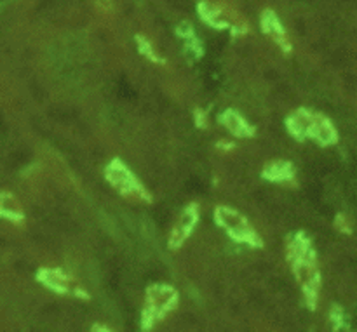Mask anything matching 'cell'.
Returning a JSON list of instances; mask_svg holds the SVG:
<instances>
[{"mask_svg": "<svg viewBox=\"0 0 357 332\" xmlns=\"http://www.w3.org/2000/svg\"><path fill=\"white\" fill-rule=\"evenodd\" d=\"M220 124H222L230 134L236 136V138L239 139L253 138L255 136L253 125H251L250 122L239 113V111L232 110V108H229V110H225L222 115H220Z\"/></svg>", "mask_w": 357, "mask_h": 332, "instance_id": "10", "label": "cell"}, {"mask_svg": "<svg viewBox=\"0 0 357 332\" xmlns=\"http://www.w3.org/2000/svg\"><path fill=\"white\" fill-rule=\"evenodd\" d=\"M194 122L199 129L208 127V113L202 108H195L194 110Z\"/></svg>", "mask_w": 357, "mask_h": 332, "instance_id": "18", "label": "cell"}, {"mask_svg": "<svg viewBox=\"0 0 357 332\" xmlns=\"http://www.w3.org/2000/svg\"><path fill=\"white\" fill-rule=\"evenodd\" d=\"M0 216L10 223L24 221V212L21 209L20 202L9 191H2V195H0Z\"/></svg>", "mask_w": 357, "mask_h": 332, "instance_id": "12", "label": "cell"}, {"mask_svg": "<svg viewBox=\"0 0 357 332\" xmlns=\"http://www.w3.org/2000/svg\"><path fill=\"white\" fill-rule=\"evenodd\" d=\"M197 13H199V17H201L206 24H209L211 28H215V30H218V31L230 30L232 31L234 37H239V35L246 33V30H239L237 26L230 24L229 21L222 16V10H220V7L213 6V3L206 2V0L199 2Z\"/></svg>", "mask_w": 357, "mask_h": 332, "instance_id": "9", "label": "cell"}, {"mask_svg": "<svg viewBox=\"0 0 357 332\" xmlns=\"http://www.w3.org/2000/svg\"><path fill=\"white\" fill-rule=\"evenodd\" d=\"M261 177L268 183H295L296 171L295 166L288 160H274L264 167Z\"/></svg>", "mask_w": 357, "mask_h": 332, "instance_id": "11", "label": "cell"}, {"mask_svg": "<svg viewBox=\"0 0 357 332\" xmlns=\"http://www.w3.org/2000/svg\"><path fill=\"white\" fill-rule=\"evenodd\" d=\"M73 296H77V298H80V299H89L91 296L87 294V291H84L82 287H73Z\"/></svg>", "mask_w": 357, "mask_h": 332, "instance_id": "19", "label": "cell"}, {"mask_svg": "<svg viewBox=\"0 0 357 332\" xmlns=\"http://www.w3.org/2000/svg\"><path fill=\"white\" fill-rule=\"evenodd\" d=\"M37 280L49 291L56 292L59 296L73 294V289L70 285V277L61 270V268H42L37 271Z\"/></svg>", "mask_w": 357, "mask_h": 332, "instance_id": "8", "label": "cell"}, {"mask_svg": "<svg viewBox=\"0 0 357 332\" xmlns=\"http://www.w3.org/2000/svg\"><path fill=\"white\" fill-rule=\"evenodd\" d=\"M330 320H331V324H333L335 331H342V329H347L349 327L347 317H345V312L340 308V306H333V308H331Z\"/></svg>", "mask_w": 357, "mask_h": 332, "instance_id": "15", "label": "cell"}, {"mask_svg": "<svg viewBox=\"0 0 357 332\" xmlns=\"http://www.w3.org/2000/svg\"><path fill=\"white\" fill-rule=\"evenodd\" d=\"M93 331H112L110 327H105V326H94Z\"/></svg>", "mask_w": 357, "mask_h": 332, "instance_id": "21", "label": "cell"}, {"mask_svg": "<svg viewBox=\"0 0 357 332\" xmlns=\"http://www.w3.org/2000/svg\"><path fill=\"white\" fill-rule=\"evenodd\" d=\"M105 177L124 197H136L139 200L152 202V197L142 184V181L121 159H114L108 164L107 169H105Z\"/></svg>", "mask_w": 357, "mask_h": 332, "instance_id": "5", "label": "cell"}, {"mask_svg": "<svg viewBox=\"0 0 357 332\" xmlns=\"http://www.w3.org/2000/svg\"><path fill=\"white\" fill-rule=\"evenodd\" d=\"M335 228L340 230L345 235H351L352 233V226L351 223H349V219L345 218V214H338L337 218H335Z\"/></svg>", "mask_w": 357, "mask_h": 332, "instance_id": "17", "label": "cell"}, {"mask_svg": "<svg viewBox=\"0 0 357 332\" xmlns=\"http://www.w3.org/2000/svg\"><path fill=\"white\" fill-rule=\"evenodd\" d=\"M260 24H261V31H264L265 35H268V37H271L272 40L282 49V52H286V54L291 52L293 47L288 40V35H286L284 26H282L281 19H279L278 14H275L274 10L265 9L264 13H261Z\"/></svg>", "mask_w": 357, "mask_h": 332, "instance_id": "7", "label": "cell"}, {"mask_svg": "<svg viewBox=\"0 0 357 332\" xmlns=\"http://www.w3.org/2000/svg\"><path fill=\"white\" fill-rule=\"evenodd\" d=\"M183 54L187 56L188 59H192V61H199V59L204 56V47H202V42L199 40L197 35H194V37L185 40Z\"/></svg>", "mask_w": 357, "mask_h": 332, "instance_id": "14", "label": "cell"}, {"mask_svg": "<svg viewBox=\"0 0 357 332\" xmlns=\"http://www.w3.org/2000/svg\"><path fill=\"white\" fill-rule=\"evenodd\" d=\"M176 35L181 38V40H187V38L194 37L195 30H194V26H192L190 21H183V23L178 24V26H176Z\"/></svg>", "mask_w": 357, "mask_h": 332, "instance_id": "16", "label": "cell"}, {"mask_svg": "<svg viewBox=\"0 0 357 332\" xmlns=\"http://www.w3.org/2000/svg\"><path fill=\"white\" fill-rule=\"evenodd\" d=\"M178 292L176 289L167 284H153L146 289L145 308L142 312V326L143 331H150L155 324L166 319L171 312L178 306Z\"/></svg>", "mask_w": 357, "mask_h": 332, "instance_id": "3", "label": "cell"}, {"mask_svg": "<svg viewBox=\"0 0 357 332\" xmlns=\"http://www.w3.org/2000/svg\"><path fill=\"white\" fill-rule=\"evenodd\" d=\"M215 221L220 228H223L229 233V237L234 242L246 244V246L255 247V249H261L264 247L260 235L255 232L250 221L239 211H236V209L227 207V205H218L215 209Z\"/></svg>", "mask_w": 357, "mask_h": 332, "instance_id": "4", "label": "cell"}, {"mask_svg": "<svg viewBox=\"0 0 357 332\" xmlns=\"http://www.w3.org/2000/svg\"><path fill=\"white\" fill-rule=\"evenodd\" d=\"M286 129L296 141L312 139L319 146H331L338 143V132L333 122L323 113H316L307 108H298L286 118Z\"/></svg>", "mask_w": 357, "mask_h": 332, "instance_id": "2", "label": "cell"}, {"mask_svg": "<svg viewBox=\"0 0 357 332\" xmlns=\"http://www.w3.org/2000/svg\"><path fill=\"white\" fill-rule=\"evenodd\" d=\"M199 221V205L190 204L185 207V211L181 212L178 221L174 223L173 230H171L169 240H167V246L171 251H176L180 247L185 246V242L188 240V237L192 235V232L195 230Z\"/></svg>", "mask_w": 357, "mask_h": 332, "instance_id": "6", "label": "cell"}, {"mask_svg": "<svg viewBox=\"0 0 357 332\" xmlns=\"http://www.w3.org/2000/svg\"><path fill=\"white\" fill-rule=\"evenodd\" d=\"M135 40H136V47H138V52L142 56H145L149 61L159 63V65H164V63H166V59H162L155 51H153V45L150 44L143 35H136Z\"/></svg>", "mask_w": 357, "mask_h": 332, "instance_id": "13", "label": "cell"}, {"mask_svg": "<svg viewBox=\"0 0 357 332\" xmlns=\"http://www.w3.org/2000/svg\"><path fill=\"white\" fill-rule=\"evenodd\" d=\"M220 150H234L236 148V143H227V141H218L216 143Z\"/></svg>", "mask_w": 357, "mask_h": 332, "instance_id": "20", "label": "cell"}, {"mask_svg": "<svg viewBox=\"0 0 357 332\" xmlns=\"http://www.w3.org/2000/svg\"><path fill=\"white\" fill-rule=\"evenodd\" d=\"M288 261L291 271L303 291L305 305L316 310L321 289V270L317 267L316 249L305 232H296L288 239Z\"/></svg>", "mask_w": 357, "mask_h": 332, "instance_id": "1", "label": "cell"}]
</instances>
